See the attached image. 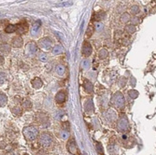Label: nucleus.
Here are the masks:
<instances>
[{"label": "nucleus", "mask_w": 156, "mask_h": 155, "mask_svg": "<svg viewBox=\"0 0 156 155\" xmlns=\"http://www.w3.org/2000/svg\"><path fill=\"white\" fill-rule=\"evenodd\" d=\"M23 134L27 141H33L39 136L38 129L35 125H28L23 129Z\"/></svg>", "instance_id": "f257e3e1"}, {"label": "nucleus", "mask_w": 156, "mask_h": 155, "mask_svg": "<svg viewBox=\"0 0 156 155\" xmlns=\"http://www.w3.org/2000/svg\"><path fill=\"white\" fill-rule=\"evenodd\" d=\"M111 104L116 108H124L125 106V98L121 92L115 93L111 97Z\"/></svg>", "instance_id": "f03ea898"}, {"label": "nucleus", "mask_w": 156, "mask_h": 155, "mask_svg": "<svg viewBox=\"0 0 156 155\" xmlns=\"http://www.w3.org/2000/svg\"><path fill=\"white\" fill-rule=\"evenodd\" d=\"M38 142H39V145L43 147V148H50L53 144V138L51 134L44 132L39 136Z\"/></svg>", "instance_id": "7ed1b4c3"}, {"label": "nucleus", "mask_w": 156, "mask_h": 155, "mask_svg": "<svg viewBox=\"0 0 156 155\" xmlns=\"http://www.w3.org/2000/svg\"><path fill=\"white\" fill-rule=\"evenodd\" d=\"M117 129L121 133H126L129 131V122L124 114H122L117 120Z\"/></svg>", "instance_id": "20e7f679"}, {"label": "nucleus", "mask_w": 156, "mask_h": 155, "mask_svg": "<svg viewBox=\"0 0 156 155\" xmlns=\"http://www.w3.org/2000/svg\"><path fill=\"white\" fill-rule=\"evenodd\" d=\"M67 149L68 152L72 155H80V150L78 148V145L74 138H69L67 144Z\"/></svg>", "instance_id": "39448f33"}, {"label": "nucleus", "mask_w": 156, "mask_h": 155, "mask_svg": "<svg viewBox=\"0 0 156 155\" xmlns=\"http://www.w3.org/2000/svg\"><path fill=\"white\" fill-rule=\"evenodd\" d=\"M36 121L38 124H40L42 127H48L50 125V119H49L48 115L45 113H38L36 115Z\"/></svg>", "instance_id": "423d86ee"}, {"label": "nucleus", "mask_w": 156, "mask_h": 155, "mask_svg": "<svg viewBox=\"0 0 156 155\" xmlns=\"http://www.w3.org/2000/svg\"><path fill=\"white\" fill-rule=\"evenodd\" d=\"M38 47L35 41H30L25 46V53L28 56H34L38 52Z\"/></svg>", "instance_id": "0eeeda50"}, {"label": "nucleus", "mask_w": 156, "mask_h": 155, "mask_svg": "<svg viewBox=\"0 0 156 155\" xmlns=\"http://www.w3.org/2000/svg\"><path fill=\"white\" fill-rule=\"evenodd\" d=\"M38 46L41 50L50 51L52 49V40L50 38H40L38 41Z\"/></svg>", "instance_id": "6e6552de"}, {"label": "nucleus", "mask_w": 156, "mask_h": 155, "mask_svg": "<svg viewBox=\"0 0 156 155\" xmlns=\"http://www.w3.org/2000/svg\"><path fill=\"white\" fill-rule=\"evenodd\" d=\"M28 31V24L25 22H23L20 24H17V29H16V32L17 34H25L26 32Z\"/></svg>", "instance_id": "1a4fd4ad"}, {"label": "nucleus", "mask_w": 156, "mask_h": 155, "mask_svg": "<svg viewBox=\"0 0 156 155\" xmlns=\"http://www.w3.org/2000/svg\"><path fill=\"white\" fill-rule=\"evenodd\" d=\"M92 51H93V49H92L91 44L89 42H84L83 47H82V54L85 57H89L92 54Z\"/></svg>", "instance_id": "9d476101"}, {"label": "nucleus", "mask_w": 156, "mask_h": 155, "mask_svg": "<svg viewBox=\"0 0 156 155\" xmlns=\"http://www.w3.org/2000/svg\"><path fill=\"white\" fill-rule=\"evenodd\" d=\"M65 98H67V95H65V93L64 91H61L59 93H57V95H55V102L57 104L61 105V104L65 103Z\"/></svg>", "instance_id": "9b49d317"}, {"label": "nucleus", "mask_w": 156, "mask_h": 155, "mask_svg": "<svg viewBox=\"0 0 156 155\" xmlns=\"http://www.w3.org/2000/svg\"><path fill=\"white\" fill-rule=\"evenodd\" d=\"M105 118H106V120L109 121V122H112V121H116V113H115L113 110H111V109H109L108 111L105 112Z\"/></svg>", "instance_id": "f8f14e48"}, {"label": "nucleus", "mask_w": 156, "mask_h": 155, "mask_svg": "<svg viewBox=\"0 0 156 155\" xmlns=\"http://www.w3.org/2000/svg\"><path fill=\"white\" fill-rule=\"evenodd\" d=\"M11 44H12V47H14V48H21L23 44V38L20 36H16L12 38Z\"/></svg>", "instance_id": "ddd939ff"}, {"label": "nucleus", "mask_w": 156, "mask_h": 155, "mask_svg": "<svg viewBox=\"0 0 156 155\" xmlns=\"http://www.w3.org/2000/svg\"><path fill=\"white\" fill-rule=\"evenodd\" d=\"M84 108L86 112H93L94 110L93 108V102L91 98L86 99L85 103H84Z\"/></svg>", "instance_id": "4468645a"}, {"label": "nucleus", "mask_w": 156, "mask_h": 155, "mask_svg": "<svg viewBox=\"0 0 156 155\" xmlns=\"http://www.w3.org/2000/svg\"><path fill=\"white\" fill-rule=\"evenodd\" d=\"M31 84H32V87L33 88H35V89H39V88H41L42 87V85H43V82H42V80L40 78H35V79H33L31 80Z\"/></svg>", "instance_id": "2eb2a0df"}, {"label": "nucleus", "mask_w": 156, "mask_h": 155, "mask_svg": "<svg viewBox=\"0 0 156 155\" xmlns=\"http://www.w3.org/2000/svg\"><path fill=\"white\" fill-rule=\"evenodd\" d=\"M40 26H41V22L36 21L34 24H33V26L31 28V35L32 36H36V35H38V31L40 29Z\"/></svg>", "instance_id": "dca6fc26"}, {"label": "nucleus", "mask_w": 156, "mask_h": 155, "mask_svg": "<svg viewBox=\"0 0 156 155\" xmlns=\"http://www.w3.org/2000/svg\"><path fill=\"white\" fill-rule=\"evenodd\" d=\"M11 51V46L8 43H2L0 44V51L4 54H8L10 53Z\"/></svg>", "instance_id": "f3484780"}, {"label": "nucleus", "mask_w": 156, "mask_h": 155, "mask_svg": "<svg viewBox=\"0 0 156 155\" xmlns=\"http://www.w3.org/2000/svg\"><path fill=\"white\" fill-rule=\"evenodd\" d=\"M11 112L12 114H13L14 116L16 117H18V116H21L22 115V113H23V108H22V106H15V107L13 108H11Z\"/></svg>", "instance_id": "a211bd4d"}, {"label": "nucleus", "mask_w": 156, "mask_h": 155, "mask_svg": "<svg viewBox=\"0 0 156 155\" xmlns=\"http://www.w3.org/2000/svg\"><path fill=\"white\" fill-rule=\"evenodd\" d=\"M83 86H84L85 91L87 92V93H93V83L91 82V81L85 80L84 82H83Z\"/></svg>", "instance_id": "6ab92c4d"}, {"label": "nucleus", "mask_w": 156, "mask_h": 155, "mask_svg": "<svg viewBox=\"0 0 156 155\" xmlns=\"http://www.w3.org/2000/svg\"><path fill=\"white\" fill-rule=\"evenodd\" d=\"M55 71L58 75L60 76H64L67 72V67H65L64 64H57L55 67Z\"/></svg>", "instance_id": "aec40b11"}, {"label": "nucleus", "mask_w": 156, "mask_h": 155, "mask_svg": "<svg viewBox=\"0 0 156 155\" xmlns=\"http://www.w3.org/2000/svg\"><path fill=\"white\" fill-rule=\"evenodd\" d=\"M8 104V96L6 93L0 92V108H3Z\"/></svg>", "instance_id": "412c9836"}, {"label": "nucleus", "mask_w": 156, "mask_h": 155, "mask_svg": "<svg viewBox=\"0 0 156 155\" xmlns=\"http://www.w3.org/2000/svg\"><path fill=\"white\" fill-rule=\"evenodd\" d=\"M16 29H17V25H15V24H9V25L5 28V32L7 34L15 33Z\"/></svg>", "instance_id": "4be33fe9"}, {"label": "nucleus", "mask_w": 156, "mask_h": 155, "mask_svg": "<svg viewBox=\"0 0 156 155\" xmlns=\"http://www.w3.org/2000/svg\"><path fill=\"white\" fill-rule=\"evenodd\" d=\"M124 30H125L126 33L132 35V34H134L137 28H135V25H132V24H127V25H125V27H124Z\"/></svg>", "instance_id": "5701e85b"}, {"label": "nucleus", "mask_w": 156, "mask_h": 155, "mask_svg": "<svg viewBox=\"0 0 156 155\" xmlns=\"http://www.w3.org/2000/svg\"><path fill=\"white\" fill-rule=\"evenodd\" d=\"M105 17H106V12L104 11H100L96 14H93V18L96 21H101V20L105 19Z\"/></svg>", "instance_id": "b1692460"}, {"label": "nucleus", "mask_w": 156, "mask_h": 155, "mask_svg": "<svg viewBox=\"0 0 156 155\" xmlns=\"http://www.w3.org/2000/svg\"><path fill=\"white\" fill-rule=\"evenodd\" d=\"M62 51H63V47L61 45H55L52 48V53L54 55H58L60 53H62Z\"/></svg>", "instance_id": "393cba45"}, {"label": "nucleus", "mask_w": 156, "mask_h": 155, "mask_svg": "<svg viewBox=\"0 0 156 155\" xmlns=\"http://www.w3.org/2000/svg\"><path fill=\"white\" fill-rule=\"evenodd\" d=\"M131 20V17H130V14L127 13V12H124V14H122L121 16V22L122 23H127L129 21Z\"/></svg>", "instance_id": "a878e982"}, {"label": "nucleus", "mask_w": 156, "mask_h": 155, "mask_svg": "<svg viewBox=\"0 0 156 155\" xmlns=\"http://www.w3.org/2000/svg\"><path fill=\"white\" fill-rule=\"evenodd\" d=\"M22 108H25V109H31V108H32V102L30 101V99L23 100V102L22 103Z\"/></svg>", "instance_id": "bb28decb"}, {"label": "nucleus", "mask_w": 156, "mask_h": 155, "mask_svg": "<svg viewBox=\"0 0 156 155\" xmlns=\"http://www.w3.org/2000/svg\"><path fill=\"white\" fill-rule=\"evenodd\" d=\"M98 55H99V58L105 59L108 57L109 51H108V50H106V49H101V50L99 51V52H98Z\"/></svg>", "instance_id": "cd10ccee"}, {"label": "nucleus", "mask_w": 156, "mask_h": 155, "mask_svg": "<svg viewBox=\"0 0 156 155\" xmlns=\"http://www.w3.org/2000/svg\"><path fill=\"white\" fill-rule=\"evenodd\" d=\"M38 60L40 61V62H47L48 61V55L45 53V52H40V53L38 54Z\"/></svg>", "instance_id": "c85d7f7f"}, {"label": "nucleus", "mask_w": 156, "mask_h": 155, "mask_svg": "<svg viewBox=\"0 0 156 155\" xmlns=\"http://www.w3.org/2000/svg\"><path fill=\"white\" fill-rule=\"evenodd\" d=\"M60 137L62 138V139H67V138L69 137V132L67 131V130H62L60 133Z\"/></svg>", "instance_id": "c756f323"}, {"label": "nucleus", "mask_w": 156, "mask_h": 155, "mask_svg": "<svg viewBox=\"0 0 156 155\" xmlns=\"http://www.w3.org/2000/svg\"><path fill=\"white\" fill-rule=\"evenodd\" d=\"M128 95L132 99H135L138 97V92L135 91V90H130V91L128 92Z\"/></svg>", "instance_id": "7c9ffc66"}, {"label": "nucleus", "mask_w": 156, "mask_h": 155, "mask_svg": "<svg viewBox=\"0 0 156 155\" xmlns=\"http://www.w3.org/2000/svg\"><path fill=\"white\" fill-rule=\"evenodd\" d=\"M90 66H91V64H90V61L89 60H84L82 63H81V67H82L84 70H87V69L90 68Z\"/></svg>", "instance_id": "2f4dec72"}, {"label": "nucleus", "mask_w": 156, "mask_h": 155, "mask_svg": "<svg viewBox=\"0 0 156 155\" xmlns=\"http://www.w3.org/2000/svg\"><path fill=\"white\" fill-rule=\"evenodd\" d=\"M96 152L99 153V154H103V147H102L101 143L99 142H96Z\"/></svg>", "instance_id": "473e14b6"}, {"label": "nucleus", "mask_w": 156, "mask_h": 155, "mask_svg": "<svg viewBox=\"0 0 156 155\" xmlns=\"http://www.w3.org/2000/svg\"><path fill=\"white\" fill-rule=\"evenodd\" d=\"M94 30L97 31V32H101L102 30H103V28H104V25L102 23H96V24H94Z\"/></svg>", "instance_id": "72a5a7b5"}, {"label": "nucleus", "mask_w": 156, "mask_h": 155, "mask_svg": "<svg viewBox=\"0 0 156 155\" xmlns=\"http://www.w3.org/2000/svg\"><path fill=\"white\" fill-rule=\"evenodd\" d=\"M139 11H140V10H139L138 6H133L131 8V13L134 15H137V13H139Z\"/></svg>", "instance_id": "f704fd0d"}, {"label": "nucleus", "mask_w": 156, "mask_h": 155, "mask_svg": "<svg viewBox=\"0 0 156 155\" xmlns=\"http://www.w3.org/2000/svg\"><path fill=\"white\" fill-rule=\"evenodd\" d=\"M94 32V28H93V25H89V27H88V30H87V33H86V36H91L92 35H93V33Z\"/></svg>", "instance_id": "c9c22d12"}, {"label": "nucleus", "mask_w": 156, "mask_h": 155, "mask_svg": "<svg viewBox=\"0 0 156 155\" xmlns=\"http://www.w3.org/2000/svg\"><path fill=\"white\" fill-rule=\"evenodd\" d=\"M5 81H6V76H5V74L2 73V72H0V86L5 83Z\"/></svg>", "instance_id": "e433bc0d"}, {"label": "nucleus", "mask_w": 156, "mask_h": 155, "mask_svg": "<svg viewBox=\"0 0 156 155\" xmlns=\"http://www.w3.org/2000/svg\"><path fill=\"white\" fill-rule=\"evenodd\" d=\"M126 82H127V80L125 79V78L122 77L120 79V80H119V85H120L121 87H124V86H125Z\"/></svg>", "instance_id": "4c0bfd02"}, {"label": "nucleus", "mask_w": 156, "mask_h": 155, "mask_svg": "<svg viewBox=\"0 0 156 155\" xmlns=\"http://www.w3.org/2000/svg\"><path fill=\"white\" fill-rule=\"evenodd\" d=\"M139 23H140V19H139L138 17H133L132 18V25H137V24H138Z\"/></svg>", "instance_id": "58836bf2"}, {"label": "nucleus", "mask_w": 156, "mask_h": 155, "mask_svg": "<svg viewBox=\"0 0 156 155\" xmlns=\"http://www.w3.org/2000/svg\"><path fill=\"white\" fill-rule=\"evenodd\" d=\"M7 148V143L5 141H0V150H4Z\"/></svg>", "instance_id": "ea45409f"}, {"label": "nucleus", "mask_w": 156, "mask_h": 155, "mask_svg": "<svg viewBox=\"0 0 156 155\" xmlns=\"http://www.w3.org/2000/svg\"><path fill=\"white\" fill-rule=\"evenodd\" d=\"M63 128H64V130H68L69 124H68L67 121H65V122H64V123H63Z\"/></svg>", "instance_id": "a19ab883"}, {"label": "nucleus", "mask_w": 156, "mask_h": 155, "mask_svg": "<svg viewBox=\"0 0 156 155\" xmlns=\"http://www.w3.org/2000/svg\"><path fill=\"white\" fill-rule=\"evenodd\" d=\"M4 63H5V58L3 55H0V66H2Z\"/></svg>", "instance_id": "79ce46f5"}, {"label": "nucleus", "mask_w": 156, "mask_h": 155, "mask_svg": "<svg viewBox=\"0 0 156 155\" xmlns=\"http://www.w3.org/2000/svg\"><path fill=\"white\" fill-rule=\"evenodd\" d=\"M6 155H17V154H16L14 152H8Z\"/></svg>", "instance_id": "37998d69"}, {"label": "nucleus", "mask_w": 156, "mask_h": 155, "mask_svg": "<svg viewBox=\"0 0 156 155\" xmlns=\"http://www.w3.org/2000/svg\"><path fill=\"white\" fill-rule=\"evenodd\" d=\"M131 84H132V85H135V80L134 79V78H132V79H131Z\"/></svg>", "instance_id": "c03bdc74"}, {"label": "nucleus", "mask_w": 156, "mask_h": 155, "mask_svg": "<svg viewBox=\"0 0 156 155\" xmlns=\"http://www.w3.org/2000/svg\"><path fill=\"white\" fill-rule=\"evenodd\" d=\"M1 39H2V34L0 33V41H1Z\"/></svg>", "instance_id": "a18cd8bd"}, {"label": "nucleus", "mask_w": 156, "mask_h": 155, "mask_svg": "<svg viewBox=\"0 0 156 155\" xmlns=\"http://www.w3.org/2000/svg\"><path fill=\"white\" fill-rule=\"evenodd\" d=\"M23 155H29V154H28V153H23Z\"/></svg>", "instance_id": "49530a36"}]
</instances>
